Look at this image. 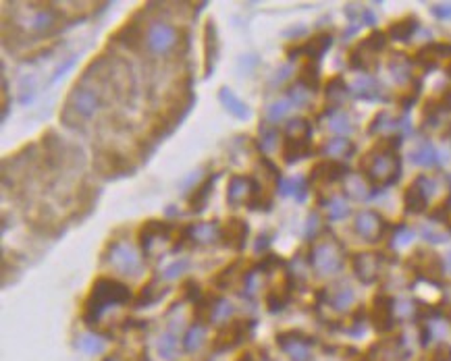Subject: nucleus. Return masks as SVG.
<instances>
[{
    "mask_svg": "<svg viewBox=\"0 0 451 361\" xmlns=\"http://www.w3.org/2000/svg\"><path fill=\"white\" fill-rule=\"evenodd\" d=\"M129 301H131L129 285H125L112 276H98L92 283L90 295L83 303V322L96 324L110 305H125Z\"/></svg>",
    "mask_w": 451,
    "mask_h": 361,
    "instance_id": "nucleus-1",
    "label": "nucleus"
},
{
    "mask_svg": "<svg viewBox=\"0 0 451 361\" xmlns=\"http://www.w3.org/2000/svg\"><path fill=\"white\" fill-rule=\"evenodd\" d=\"M194 79L187 75L181 83H179V94H175L169 106L158 114V119L152 123V129H150V135H152V141H163L167 139L169 135H173L175 129L187 119V114L192 112V108L196 106V94H194Z\"/></svg>",
    "mask_w": 451,
    "mask_h": 361,
    "instance_id": "nucleus-2",
    "label": "nucleus"
},
{
    "mask_svg": "<svg viewBox=\"0 0 451 361\" xmlns=\"http://www.w3.org/2000/svg\"><path fill=\"white\" fill-rule=\"evenodd\" d=\"M100 108V96L86 81L75 83L61 108V123L69 129H81Z\"/></svg>",
    "mask_w": 451,
    "mask_h": 361,
    "instance_id": "nucleus-3",
    "label": "nucleus"
},
{
    "mask_svg": "<svg viewBox=\"0 0 451 361\" xmlns=\"http://www.w3.org/2000/svg\"><path fill=\"white\" fill-rule=\"evenodd\" d=\"M102 264H110L123 276H139L144 272V260L138 249L125 241H110L102 251Z\"/></svg>",
    "mask_w": 451,
    "mask_h": 361,
    "instance_id": "nucleus-4",
    "label": "nucleus"
},
{
    "mask_svg": "<svg viewBox=\"0 0 451 361\" xmlns=\"http://www.w3.org/2000/svg\"><path fill=\"white\" fill-rule=\"evenodd\" d=\"M146 44H148V50L152 54H169L171 50L177 48L179 44V32L175 28L173 23L169 21H152L148 25V33H146Z\"/></svg>",
    "mask_w": 451,
    "mask_h": 361,
    "instance_id": "nucleus-5",
    "label": "nucleus"
},
{
    "mask_svg": "<svg viewBox=\"0 0 451 361\" xmlns=\"http://www.w3.org/2000/svg\"><path fill=\"white\" fill-rule=\"evenodd\" d=\"M141 15H144V11L136 13L127 23H123L117 32L108 37V42L110 44H119V46H123V48H127L131 52H139L141 44L146 42V33H148L146 23L141 21Z\"/></svg>",
    "mask_w": 451,
    "mask_h": 361,
    "instance_id": "nucleus-6",
    "label": "nucleus"
},
{
    "mask_svg": "<svg viewBox=\"0 0 451 361\" xmlns=\"http://www.w3.org/2000/svg\"><path fill=\"white\" fill-rule=\"evenodd\" d=\"M262 191V185L252 174H231L227 185V201L229 206L238 208L242 203H247L256 194Z\"/></svg>",
    "mask_w": 451,
    "mask_h": 361,
    "instance_id": "nucleus-7",
    "label": "nucleus"
},
{
    "mask_svg": "<svg viewBox=\"0 0 451 361\" xmlns=\"http://www.w3.org/2000/svg\"><path fill=\"white\" fill-rule=\"evenodd\" d=\"M173 232H175L173 223H167V220H156V218H152V220L144 223V225H141V229H139V232H138L139 249H141L146 256H150L154 241H169Z\"/></svg>",
    "mask_w": 451,
    "mask_h": 361,
    "instance_id": "nucleus-8",
    "label": "nucleus"
},
{
    "mask_svg": "<svg viewBox=\"0 0 451 361\" xmlns=\"http://www.w3.org/2000/svg\"><path fill=\"white\" fill-rule=\"evenodd\" d=\"M40 11H35L34 19H32V30L40 35H48V33L59 32L61 28L65 30V25H73L71 21H65V15L50 6V4H37Z\"/></svg>",
    "mask_w": 451,
    "mask_h": 361,
    "instance_id": "nucleus-9",
    "label": "nucleus"
},
{
    "mask_svg": "<svg viewBox=\"0 0 451 361\" xmlns=\"http://www.w3.org/2000/svg\"><path fill=\"white\" fill-rule=\"evenodd\" d=\"M94 166L98 168V172H102L108 179H119V177L136 172V168L129 166L125 156H121L117 152H110V150H100L96 154V158H94Z\"/></svg>",
    "mask_w": 451,
    "mask_h": 361,
    "instance_id": "nucleus-10",
    "label": "nucleus"
},
{
    "mask_svg": "<svg viewBox=\"0 0 451 361\" xmlns=\"http://www.w3.org/2000/svg\"><path fill=\"white\" fill-rule=\"evenodd\" d=\"M221 57V40H218V28L216 21L209 19L204 23V79H210V75L214 73L216 63Z\"/></svg>",
    "mask_w": 451,
    "mask_h": 361,
    "instance_id": "nucleus-11",
    "label": "nucleus"
},
{
    "mask_svg": "<svg viewBox=\"0 0 451 361\" xmlns=\"http://www.w3.org/2000/svg\"><path fill=\"white\" fill-rule=\"evenodd\" d=\"M430 191H433V183H430L426 177H418L416 181L406 189V196H404L406 212H410V214H420V212L426 208V203H428Z\"/></svg>",
    "mask_w": 451,
    "mask_h": 361,
    "instance_id": "nucleus-12",
    "label": "nucleus"
},
{
    "mask_svg": "<svg viewBox=\"0 0 451 361\" xmlns=\"http://www.w3.org/2000/svg\"><path fill=\"white\" fill-rule=\"evenodd\" d=\"M312 262L322 274H331V272H337L341 268L344 256H341V249L335 243H320V245L314 247Z\"/></svg>",
    "mask_w": 451,
    "mask_h": 361,
    "instance_id": "nucleus-13",
    "label": "nucleus"
},
{
    "mask_svg": "<svg viewBox=\"0 0 451 361\" xmlns=\"http://www.w3.org/2000/svg\"><path fill=\"white\" fill-rule=\"evenodd\" d=\"M247 237H250V225L245 218H240V216H231L225 227H223V235H221V241L235 249V251H243L245 249V243H247Z\"/></svg>",
    "mask_w": 451,
    "mask_h": 361,
    "instance_id": "nucleus-14",
    "label": "nucleus"
},
{
    "mask_svg": "<svg viewBox=\"0 0 451 361\" xmlns=\"http://www.w3.org/2000/svg\"><path fill=\"white\" fill-rule=\"evenodd\" d=\"M221 172H212V174H206L198 187H194L187 196V208L192 214H202L209 206L210 197H212V191H214V185L218 181Z\"/></svg>",
    "mask_w": 451,
    "mask_h": 361,
    "instance_id": "nucleus-15",
    "label": "nucleus"
},
{
    "mask_svg": "<svg viewBox=\"0 0 451 361\" xmlns=\"http://www.w3.org/2000/svg\"><path fill=\"white\" fill-rule=\"evenodd\" d=\"M216 98H218L221 106H223L231 117H235L238 121H250V117H252L250 106H247L242 98H238L233 90H229L227 85H223V88L218 90Z\"/></svg>",
    "mask_w": 451,
    "mask_h": 361,
    "instance_id": "nucleus-16",
    "label": "nucleus"
},
{
    "mask_svg": "<svg viewBox=\"0 0 451 361\" xmlns=\"http://www.w3.org/2000/svg\"><path fill=\"white\" fill-rule=\"evenodd\" d=\"M310 154H312L310 139H291V137H283V143H281V158H283L287 165L300 162V160L308 158Z\"/></svg>",
    "mask_w": 451,
    "mask_h": 361,
    "instance_id": "nucleus-17",
    "label": "nucleus"
},
{
    "mask_svg": "<svg viewBox=\"0 0 451 361\" xmlns=\"http://www.w3.org/2000/svg\"><path fill=\"white\" fill-rule=\"evenodd\" d=\"M356 229L360 232V237H364L366 241H377L385 230V223L375 212H360L356 218Z\"/></svg>",
    "mask_w": 451,
    "mask_h": 361,
    "instance_id": "nucleus-18",
    "label": "nucleus"
},
{
    "mask_svg": "<svg viewBox=\"0 0 451 361\" xmlns=\"http://www.w3.org/2000/svg\"><path fill=\"white\" fill-rule=\"evenodd\" d=\"M347 166L339 160H322L318 165L312 166L310 170V179L312 181H327V183H333L341 177H346Z\"/></svg>",
    "mask_w": 451,
    "mask_h": 361,
    "instance_id": "nucleus-19",
    "label": "nucleus"
},
{
    "mask_svg": "<svg viewBox=\"0 0 451 361\" xmlns=\"http://www.w3.org/2000/svg\"><path fill=\"white\" fill-rule=\"evenodd\" d=\"M42 146H44V152H46V165L50 168H57V166L63 165V158H65V141H61V137L54 131L44 133L42 137Z\"/></svg>",
    "mask_w": 451,
    "mask_h": 361,
    "instance_id": "nucleus-20",
    "label": "nucleus"
},
{
    "mask_svg": "<svg viewBox=\"0 0 451 361\" xmlns=\"http://www.w3.org/2000/svg\"><path fill=\"white\" fill-rule=\"evenodd\" d=\"M245 268V260L243 258H235L231 264H227L225 268H221L214 276H212V287L214 289H229L235 280V276H243Z\"/></svg>",
    "mask_w": 451,
    "mask_h": 361,
    "instance_id": "nucleus-21",
    "label": "nucleus"
},
{
    "mask_svg": "<svg viewBox=\"0 0 451 361\" xmlns=\"http://www.w3.org/2000/svg\"><path fill=\"white\" fill-rule=\"evenodd\" d=\"M223 227H218L216 220L210 223H200V225H192V243L198 245H212L216 241H221Z\"/></svg>",
    "mask_w": 451,
    "mask_h": 361,
    "instance_id": "nucleus-22",
    "label": "nucleus"
},
{
    "mask_svg": "<svg viewBox=\"0 0 451 361\" xmlns=\"http://www.w3.org/2000/svg\"><path fill=\"white\" fill-rule=\"evenodd\" d=\"M353 272L360 280L373 283L375 276L379 274V258L373 254H358L353 258Z\"/></svg>",
    "mask_w": 451,
    "mask_h": 361,
    "instance_id": "nucleus-23",
    "label": "nucleus"
},
{
    "mask_svg": "<svg viewBox=\"0 0 451 361\" xmlns=\"http://www.w3.org/2000/svg\"><path fill=\"white\" fill-rule=\"evenodd\" d=\"M289 297H291V274L285 276V280H283L281 287H273V289L266 293L264 303H266L269 312H281V309L287 305Z\"/></svg>",
    "mask_w": 451,
    "mask_h": 361,
    "instance_id": "nucleus-24",
    "label": "nucleus"
},
{
    "mask_svg": "<svg viewBox=\"0 0 451 361\" xmlns=\"http://www.w3.org/2000/svg\"><path fill=\"white\" fill-rule=\"evenodd\" d=\"M279 196L287 197L293 196L298 201H304L306 196H308V187H306V181L295 177V179H281L277 183Z\"/></svg>",
    "mask_w": 451,
    "mask_h": 361,
    "instance_id": "nucleus-25",
    "label": "nucleus"
},
{
    "mask_svg": "<svg viewBox=\"0 0 451 361\" xmlns=\"http://www.w3.org/2000/svg\"><path fill=\"white\" fill-rule=\"evenodd\" d=\"M258 150L264 152V154H271L273 150H277L279 143V129L273 127L271 123H262L260 129H258Z\"/></svg>",
    "mask_w": 451,
    "mask_h": 361,
    "instance_id": "nucleus-26",
    "label": "nucleus"
},
{
    "mask_svg": "<svg viewBox=\"0 0 451 361\" xmlns=\"http://www.w3.org/2000/svg\"><path fill=\"white\" fill-rule=\"evenodd\" d=\"M308 92H316L318 90V83H320V71H318V61H312L308 59L302 71H300V81Z\"/></svg>",
    "mask_w": 451,
    "mask_h": 361,
    "instance_id": "nucleus-27",
    "label": "nucleus"
},
{
    "mask_svg": "<svg viewBox=\"0 0 451 361\" xmlns=\"http://www.w3.org/2000/svg\"><path fill=\"white\" fill-rule=\"evenodd\" d=\"M418 30V21L414 17H406V19H402V21H397V23H391V28H389V35L393 37V40H397V42H408L414 32Z\"/></svg>",
    "mask_w": 451,
    "mask_h": 361,
    "instance_id": "nucleus-28",
    "label": "nucleus"
},
{
    "mask_svg": "<svg viewBox=\"0 0 451 361\" xmlns=\"http://www.w3.org/2000/svg\"><path fill=\"white\" fill-rule=\"evenodd\" d=\"M167 295V289H158L156 287V278H152L150 283H146L139 291L138 299H136V307H144V305H152L158 299Z\"/></svg>",
    "mask_w": 451,
    "mask_h": 361,
    "instance_id": "nucleus-29",
    "label": "nucleus"
},
{
    "mask_svg": "<svg viewBox=\"0 0 451 361\" xmlns=\"http://www.w3.org/2000/svg\"><path fill=\"white\" fill-rule=\"evenodd\" d=\"M285 137L291 139H312V127L308 119H291L285 127Z\"/></svg>",
    "mask_w": 451,
    "mask_h": 361,
    "instance_id": "nucleus-30",
    "label": "nucleus"
},
{
    "mask_svg": "<svg viewBox=\"0 0 451 361\" xmlns=\"http://www.w3.org/2000/svg\"><path fill=\"white\" fill-rule=\"evenodd\" d=\"M324 154L333 156V158H344V156H349L353 154V146L346 141V139H333V141H327V146L322 148Z\"/></svg>",
    "mask_w": 451,
    "mask_h": 361,
    "instance_id": "nucleus-31",
    "label": "nucleus"
},
{
    "mask_svg": "<svg viewBox=\"0 0 451 361\" xmlns=\"http://www.w3.org/2000/svg\"><path fill=\"white\" fill-rule=\"evenodd\" d=\"M35 100V77L34 75H25L21 81H19V102L23 106L32 104Z\"/></svg>",
    "mask_w": 451,
    "mask_h": 361,
    "instance_id": "nucleus-32",
    "label": "nucleus"
},
{
    "mask_svg": "<svg viewBox=\"0 0 451 361\" xmlns=\"http://www.w3.org/2000/svg\"><path fill=\"white\" fill-rule=\"evenodd\" d=\"M289 108H291V102L289 100H277V102H273L266 108V121L269 123H279L281 119H285V114L289 112Z\"/></svg>",
    "mask_w": 451,
    "mask_h": 361,
    "instance_id": "nucleus-33",
    "label": "nucleus"
},
{
    "mask_svg": "<svg viewBox=\"0 0 451 361\" xmlns=\"http://www.w3.org/2000/svg\"><path fill=\"white\" fill-rule=\"evenodd\" d=\"M412 160L416 162V165H435V160H437V154H435V150H433V146L430 143H424V146H420L416 152L412 154Z\"/></svg>",
    "mask_w": 451,
    "mask_h": 361,
    "instance_id": "nucleus-34",
    "label": "nucleus"
},
{
    "mask_svg": "<svg viewBox=\"0 0 451 361\" xmlns=\"http://www.w3.org/2000/svg\"><path fill=\"white\" fill-rule=\"evenodd\" d=\"M187 268H189V260H175L171 266H167V268H165L163 278H167V280L179 278V276H183V274L187 272Z\"/></svg>",
    "mask_w": 451,
    "mask_h": 361,
    "instance_id": "nucleus-35",
    "label": "nucleus"
},
{
    "mask_svg": "<svg viewBox=\"0 0 451 361\" xmlns=\"http://www.w3.org/2000/svg\"><path fill=\"white\" fill-rule=\"evenodd\" d=\"M287 94H289V102L291 104H295V106H304L308 98H310V92L302 85V83H298V85H293V88H289L287 90Z\"/></svg>",
    "mask_w": 451,
    "mask_h": 361,
    "instance_id": "nucleus-36",
    "label": "nucleus"
},
{
    "mask_svg": "<svg viewBox=\"0 0 451 361\" xmlns=\"http://www.w3.org/2000/svg\"><path fill=\"white\" fill-rule=\"evenodd\" d=\"M256 266H258V270H260L262 274H273L279 266H283V258H279L275 254H269V256H264L260 262H256Z\"/></svg>",
    "mask_w": 451,
    "mask_h": 361,
    "instance_id": "nucleus-37",
    "label": "nucleus"
},
{
    "mask_svg": "<svg viewBox=\"0 0 451 361\" xmlns=\"http://www.w3.org/2000/svg\"><path fill=\"white\" fill-rule=\"evenodd\" d=\"M181 289H183V295H185V299H187V301H192V303H196L200 297L204 295V293H202V289H200V285H198L194 278H187V280L183 283V287H181Z\"/></svg>",
    "mask_w": 451,
    "mask_h": 361,
    "instance_id": "nucleus-38",
    "label": "nucleus"
},
{
    "mask_svg": "<svg viewBox=\"0 0 451 361\" xmlns=\"http://www.w3.org/2000/svg\"><path fill=\"white\" fill-rule=\"evenodd\" d=\"M202 338H204V329L202 326H194V329L187 332V336H185V349L187 351L198 349L200 343H202Z\"/></svg>",
    "mask_w": 451,
    "mask_h": 361,
    "instance_id": "nucleus-39",
    "label": "nucleus"
},
{
    "mask_svg": "<svg viewBox=\"0 0 451 361\" xmlns=\"http://www.w3.org/2000/svg\"><path fill=\"white\" fill-rule=\"evenodd\" d=\"M347 214H349V210H347V206L341 199L331 201V206H329V218L331 220H341V218H346Z\"/></svg>",
    "mask_w": 451,
    "mask_h": 361,
    "instance_id": "nucleus-40",
    "label": "nucleus"
},
{
    "mask_svg": "<svg viewBox=\"0 0 451 361\" xmlns=\"http://www.w3.org/2000/svg\"><path fill=\"white\" fill-rule=\"evenodd\" d=\"M273 239H275V232H269V230L260 232V235L256 237V241H254V251H256V254L266 251V249H269V245L273 243Z\"/></svg>",
    "mask_w": 451,
    "mask_h": 361,
    "instance_id": "nucleus-41",
    "label": "nucleus"
},
{
    "mask_svg": "<svg viewBox=\"0 0 451 361\" xmlns=\"http://www.w3.org/2000/svg\"><path fill=\"white\" fill-rule=\"evenodd\" d=\"M75 63H77V57H71L65 63H61V65L54 69V73H52V77H50V83H57L63 75H67L71 69L75 66Z\"/></svg>",
    "mask_w": 451,
    "mask_h": 361,
    "instance_id": "nucleus-42",
    "label": "nucleus"
},
{
    "mask_svg": "<svg viewBox=\"0 0 451 361\" xmlns=\"http://www.w3.org/2000/svg\"><path fill=\"white\" fill-rule=\"evenodd\" d=\"M331 127L339 133L349 131V121H347L346 114H335V117L331 119Z\"/></svg>",
    "mask_w": 451,
    "mask_h": 361,
    "instance_id": "nucleus-43",
    "label": "nucleus"
},
{
    "mask_svg": "<svg viewBox=\"0 0 451 361\" xmlns=\"http://www.w3.org/2000/svg\"><path fill=\"white\" fill-rule=\"evenodd\" d=\"M160 355H165V357H171L173 355V349H175V341L173 336H163L160 338Z\"/></svg>",
    "mask_w": 451,
    "mask_h": 361,
    "instance_id": "nucleus-44",
    "label": "nucleus"
},
{
    "mask_svg": "<svg viewBox=\"0 0 451 361\" xmlns=\"http://www.w3.org/2000/svg\"><path fill=\"white\" fill-rule=\"evenodd\" d=\"M433 13H435V15H437L439 19H450V17H451V6H450V4H447V6H445V4L433 6Z\"/></svg>",
    "mask_w": 451,
    "mask_h": 361,
    "instance_id": "nucleus-45",
    "label": "nucleus"
},
{
    "mask_svg": "<svg viewBox=\"0 0 451 361\" xmlns=\"http://www.w3.org/2000/svg\"><path fill=\"white\" fill-rule=\"evenodd\" d=\"M291 73V66H283V69H279L277 73H275V77H273V83H283L285 79H287V75Z\"/></svg>",
    "mask_w": 451,
    "mask_h": 361,
    "instance_id": "nucleus-46",
    "label": "nucleus"
},
{
    "mask_svg": "<svg viewBox=\"0 0 451 361\" xmlns=\"http://www.w3.org/2000/svg\"><path fill=\"white\" fill-rule=\"evenodd\" d=\"M88 351H100V345H98V341H94V338H83V343H81Z\"/></svg>",
    "mask_w": 451,
    "mask_h": 361,
    "instance_id": "nucleus-47",
    "label": "nucleus"
},
{
    "mask_svg": "<svg viewBox=\"0 0 451 361\" xmlns=\"http://www.w3.org/2000/svg\"><path fill=\"white\" fill-rule=\"evenodd\" d=\"M316 223H318V216H316V214H312V216L308 218V223H306V237L314 235V230H316Z\"/></svg>",
    "mask_w": 451,
    "mask_h": 361,
    "instance_id": "nucleus-48",
    "label": "nucleus"
},
{
    "mask_svg": "<svg viewBox=\"0 0 451 361\" xmlns=\"http://www.w3.org/2000/svg\"><path fill=\"white\" fill-rule=\"evenodd\" d=\"M167 214H169V216H175V214H177V208H175V206H169V208H167Z\"/></svg>",
    "mask_w": 451,
    "mask_h": 361,
    "instance_id": "nucleus-49",
    "label": "nucleus"
},
{
    "mask_svg": "<svg viewBox=\"0 0 451 361\" xmlns=\"http://www.w3.org/2000/svg\"><path fill=\"white\" fill-rule=\"evenodd\" d=\"M238 361H254V360H252V355H250V353H245V355H242Z\"/></svg>",
    "mask_w": 451,
    "mask_h": 361,
    "instance_id": "nucleus-50",
    "label": "nucleus"
},
{
    "mask_svg": "<svg viewBox=\"0 0 451 361\" xmlns=\"http://www.w3.org/2000/svg\"><path fill=\"white\" fill-rule=\"evenodd\" d=\"M447 75H450V77H451V63H450V65H447Z\"/></svg>",
    "mask_w": 451,
    "mask_h": 361,
    "instance_id": "nucleus-51",
    "label": "nucleus"
}]
</instances>
